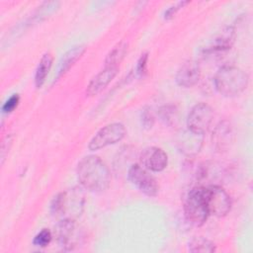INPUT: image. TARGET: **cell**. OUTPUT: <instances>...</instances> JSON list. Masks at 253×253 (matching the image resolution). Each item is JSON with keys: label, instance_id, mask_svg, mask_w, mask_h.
Returning a JSON list of instances; mask_svg holds the SVG:
<instances>
[{"label": "cell", "instance_id": "1", "mask_svg": "<svg viewBox=\"0 0 253 253\" xmlns=\"http://www.w3.org/2000/svg\"><path fill=\"white\" fill-rule=\"evenodd\" d=\"M77 177L83 188L90 192L102 193L111 183V174L107 165L95 155L83 157L77 165Z\"/></svg>", "mask_w": 253, "mask_h": 253}, {"label": "cell", "instance_id": "2", "mask_svg": "<svg viewBox=\"0 0 253 253\" xmlns=\"http://www.w3.org/2000/svg\"><path fill=\"white\" fill-rule=\"evenodd\" d=\"M85 198L81 188L74 187L56 195L50 205L53 216L62 219H77L84 208Z\"/></svg>", "mask_w": 253, "mask_h": 253}, {"label": "cell", "instance_id": "3", "mask_svg": "<svg viewBox=\"0 0 253 253\" xmlns=\"http://www.w3.org/2000/svg\"><path fill=\"white\" fill-rule=\"evenodd\" d=\"M213 82L219 94L225 97H234L246 89L249 77L242 69L232 65H225L217 70Z\"/></svg>", "mask_w": 253, "mask_h": 253}, {"label": "cell", "instance_id": "4", "mask_svg": "<svg viewBox=\"0 0 253 253\" xmlns=\"http://www.w3.org/2000/svg\"><path fill=\"white\" fill-rule=\"evenodd\" d=\"M184 211L187 219L197 226L203 225L210 215L205 196L204 187H195L188 193L185 203Z\"/></svg>", "mask_w": 253, "mask_h": 253}, {"label": "cell", "instance_id": "5", "mask_svg": "<svg viewBox=\"0 0 253 253\" xmlns=\"http://www.w3.org/2000/svg\"><path fill=\"white\" fill-rule=\"evenodd\" d=\"M55 234L59 245L65 251L78 248L84 239V232L75 219L59 220L56 225Z\"/></svg>", "mask_w": 253, "mask_h": 253}, {"label": "cell", "instance_id": "6", "mask_svg": "<svg viewBox=\"0 0 253 253\" xmlns=\"http://www.w3.org/2000/svg\"><path fill=\"white\" fill-rule=\"evenodd\" d=\"M204 196L210 214L221 217L229 212L231 199L220 186L210 185L204 187Z\"/></svg>", "mask_w": 253, "mask_h": 253}, {"label": "cell", "instance_id": "7", "mask_svg": "<svg viewBox=\"0 0 253 253\" xmlns=\"http://www.w3.org/2000/svg\"><path fill=\"white\" fill-rule=\"evenodd\" d=\"M127 178L144 195L155 197L158 194L159 186L156 179L141 165H131L127 171Z\"/></svg>", "mask_w": 253, "mask_h": 253}, {"label": "cell", "instance_id": "8", "mask_svg": "<svg viewBox=\"0 0 253 253\" xmlns=\"http://www.w3.org/2000/svg\"><path fill=\"white\" fill-rule=\"evenodd\" d=\"M125 134L126 128L123 124H109L97 131V133L90 140L88 147L90 150H98L110 144L119 142L124 138Z\"/></svg>", "mask_w": 253, "mask_h": 253}, {"label": "cell", "instance_id": "9", "mask_svg": "<svg viewBox=\"0 0 253 253\" xmlns=\"http://www.w3.org/2000/svg\"><path fill=\"white\" fill-rule=\"evenodd\" d=\"M212 120V109L206 103H198L191 109L188 115L187 126L188 128L204 134L211 126Z\"/></svg>", "mask_w": 253, "mask_h": 253}, {"label": "cell", "instance_id": "10", "mask_svg": "<svg viewBox=\"0 0 253 253\" xmlns=\"http://www.w3.org/2000/svg\"><path fill=\"white\" fill-rule=\"evenodd\" d=\"M204 142V134L196 132L190 128L181 129L177 132L175 143L177 148L187 156L196 155L202 148Z\"/></svg>", "mask_w": 253, "mask_h": 253}, {"label": "cell", "instance_id": "11", "mask_svg": "<svg viewBox=\"0 0 253 253\" xmlns=\"http://www.w3.org/2000/svg\"><path fill=\"white\" fill-rule=\"evenodd\" d=\"M139 160L142 167L153 172L164 170L168 163V157L164 150L155 146L144 148L140 153Z\"/></svg>", "mask_w": 253, "mask_h": 253}, {"label": "cell", "instance_id": "12", "mask_svg": "<svg viewBox=\"0 0 253 253\" xmlns=\"http://www.w3.org/2000/svg\"><path fill=\"white\" fill-rule=\"evenodd\" d=\"M200 75L201 71L198 62L195 60H187L178 69L175 79L179 86L189 88L199 81Z\"/></svg>", "mask_w": 253, "mask_h": 253}, {"label": "cell", "instance_id": "13", "mask_svg": "<svg viewBox=\"0 0 253 253\" xmlns=\"http://www.w3.org/2000/svg\"><path fill=\"white\" fill-rule=\"evenodd\" d=\"M235 40V30L231 26L222 28L213 38L211 44L205 49L206 53L222 52L228 50Z\"/></svg>", "mask_w": 253, "mask_h": 253}, {"label": "cell", "instance_id": "14", "mask_svg": "<svg viewBox=\"0 0 253 253\" xmlns=\"http://www.w3.org/2000/svg\"><path fill=\"white\" fill-rule=\"evenodd\" d=\"M118 71V66H105L104 69H102L91 79L87 86L86 94L89 96H94L100 93L114 79Z\"/></svg>", "mask_w": 253, "mask_h": 253}, {"label": "cell", "instance_id": "15", "mask_svg": "<svg viewBox=\"0 0 253 253\" xmlns=\"http://www.w3.org/2000/svg\"><path fill=\"white\" fill-rule=\"evenodd\" d=\"M233 129L227 121L220 122L212 132L211 141L214 148L218 151L226 150L233 141Z\"/></svg>", "mask_w": 253, "mask_h": 253}, {"label": "cell", "instance_id": "16", "mask_svg": "<svg viewBox=\"0 0 253 253\" xmlns=\"http://www.w3.org/2000/svg\"><path fill=\"white\" fill-rule=\"evenodd\" d=\"M85 51V46L82 44L73 46L69 50H67L61 57L57 69V76L56 78H59L64 73H66L69 68L81 57V55Z\"/></svg>", "mask_w": 253, "mask_h": 253}, {"label": "cell", "instance_id": "17", "mask_svg": "<svg viewBox=\"0 0 253 253\" xmlns=\"http://www.w3.org/2000/svg\"><path fill=\"white\" fill-rule=\"evenodd\" d=\"M52 64V54L50 52H45L41 58L35 73V84L37 88H41L45 81L48 71Z\"/></svg>", "mask_w": 253, "mask_h": 253}, {"label": "cell", "instance_id": "18", "mask_svg": "<svg viewBox=\"0 0 253 253\" xmlns=\"http://www.w3.org/2000/svg\"><path fill=\"white\" fill-rule=\"evenodd\" d=\"M127 51V42H119L107 55L105 59V66H118L123 60ZM119 67V66H118Z\"/></svg>", "mask_w": 253, "mask_h": 253}, {"label": "cell", "instance_id": "19", "mask_svg": "<svg viewBox=\"0 0 253 253\" xmlns=\"http://www.w3.org/2000/svg\"><path fill=\"white\" fill-rule=\"evenodd\" d=\"M188 246H189V251H191V252L208 253V252H214L215 251L214 243L211 242V240L203 237V236L194 237L189 242Z\"/></svg>", "mask_w": 253, "mask_h": 253}, {"label": "cell", "instance_id": "20", "mask_svg": "<svg viewBox=\"0 0 253 253\" xmlns=\"http://www.w3.org/2000/svg\"><path fill=\"white\" fill-rule=\"evenodd\" d=\"M51 237H52L51 232L48 229L43 228L35 236L33 243L38 247H45L51 241Z\"/></svg>", "mask_w": 253, "mask_h": 253}, {"label": "cell", "instance_id": "21", "mask_svg": "<svg viewBox=\"0 0 253 253\" xmlns=\"http://www.w3.org/2000/svg\"><path fill=\"white\" fill-rule=\"evenodd\" d=\"M147 60H148V53H142L137 61L136 64V73L138 76L143 77L147 72Z\"/></svg>", "mask_w": 253, "mask_h": 253}, {"label": "cell", "instance_id": "22", "mask_svg": "<svg viewBox=\"0 0 253 253\" xmlns=\"http://www.w3.org/2000/svg\"><path fill=\"white\" fill-rule=\"evenodd\" d=\"M19 101H20V97L18 94H14L12 95L3 105L2 107V111L4 113H11L12 111H14L15 108H17L18 104H19Z\"/></svg>", "mask_w": 253, "mask_h": 253}, {"label": "cell", "instance_id": "23", "mask_svg": "<svg viewBox=\"0 0 253 253\" xmlns=\"http://www.w3.org/2000/svg\"><path fill=\"white\" fill-rule=\"evenodd\" d=\"M189 1H179L176 2L175 4L171 5L169 8H167V10L164 13V18L165 19H171L174 17V15L181 9L183 8L186 4H188Z\"/></svg>", "mask_w": 253, "mask_h": 253}, {"label": "cell", "instance_id": "24", "mask_svg": "<svg viewBox=\"0 0 253 253\" xmlns=\"http://www.w3.org/2000/svg\"><path fill=\"white\" fill-rule=\"evenodd\" d=\"M141 123L144 127L150 128L154 124V117L149 109H144L141 113Z\"/></svg>", "mask_w": 253, "mask_h": 253}, {"label": "cell", "instance_id": "25", "mask_svg": "<svg viewBox=\"0 0 253 253\" xmlns=\"http://www.w3.org/2000/svg\"><path fill=\"white\" fill-rule=\"evenodd\" d=\"M11 144H12V136L7 135L4 138V140L2 142V146H1V164H3L4 159L6 157V154L9 151V148H10Z\"/></svg>", "mask_w": 253, "mask_h": 253}, {"label": "cell", "instance_id": "26", "mask_svg": "<svg viewBox=\"0 0 253 253\" xmlns=\"http://www.w3.org/2000/svg\"><path fill=\"white\" fill-rule=\"evenodd\" d=\"M175 110H173V109H171V110H169V107H164L163 108V110L161 111V113H162V119H164L165 121H167V122H170V121H172L173 119V117L174 118H176V112H174Z\"/></svg>", "mask_w": 253, "mask_h": 253}]
</instances>
